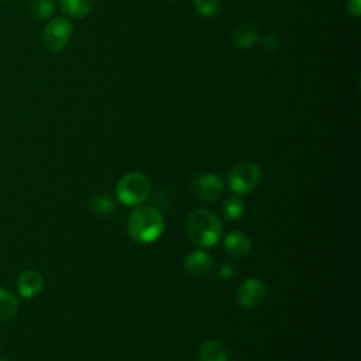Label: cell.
I'll return each instance as SVG.
<instances>
[{
  "mask_svg": "<svg viewBox=\"0 0 361 361\" xmlns=\"http://www.w3.org/2000/svg\"><path fill=\"white\" fill-rule=\"evenodd\" d=\"M244 214V203L236 198V196H232L229 199L225 200L223 203V216L227 219V220H237L243 216Z\"/></svg>",
  "mask_w": 361,
  "mask_h": 361,
  "instance_id": "cell-17",
  "label": "cell"
},
{
  "mask_svg": "<svg viewBox=\"0 0 361 361\" xmlns=\"http://www.w3.org/2000/svg\"><path fill=\"white\" fill-rule=\"evenodd\" d=\"M198 361H227V351L219 342L208 340L200 346Z\"/></svg>",
  "mask_w": 361,
  "mask_h": 361,
  "instance_id": "cell-11",
  "label": "cell"
},
{
  "mask_svg": "<svg viewBox=\"0 0 361 361\" xmlns=\"http://www.w3.org/2000/svg\"><path fill=\"white\" fill-rule=\"evenodd\" d=\"M151 184L147 175L143 173H130L125 175L116 188V193L120 202L126 204H140L150 196Z\"/></svg>",
  "mask_w": 361,
  "mask_h": 361,
  "instance_id": "cell-3",
  "label": "cell"
},
{
  "mask_svg": "<svg viewBox=\"0 0 361 361\" xmlns=\"http://www.w3.org/2000/svg\"><path fill=\"white\" fill-rule=\"evenodd\" d=\"M92 208L96 214L108 215L115 211V200L111 195H97L92 202Z\"/></svg>",
  "mask_w": 361,
  "mask_h": 361,
  "instance_id": "cell-18",
  "label": "cell"
},
{
  "mask_svg": "<svg viewBox=\"0 0 361 361\" xmlns=\"http://www.w3.org/2000/svg\"><path fill=\"white\" fill-rule=\"evenodd\" d=\"M236 273V268L233 267V264L230 263H223L219 266L218 268V275L222 278V280H230Z\"/></svg>",
  "mask_w": 361,
  "mask_h": 361,
  "instance_id": "cell-19",
  "label": "cell"
},
{
  "mask_svg": "<svg viewBox=\"0 0 361 361\" xmlns=\"http://www.w3.org/2000/svg\"><path fill=\"white\" fill-rule=\"evenodd\" d=\"M0 361H6V360H2V358H0Z\"/></svg>",
  "mask_w": 361,
  "mask_h": 361,
  "instance_id": "cell-22",
  "label": "cell"
},
{
  "mask_svg": "<svg viewBox=\"0 0 361 361\" xmlns=\"http://www.w3.org/2000/svg\"><path fill=\"white\" fill-rule=\"evenodd\" d=\"M347 10H348L350 15L358 17L360 16V10H361V0H348Z\"/></svg>",
  "mask_w": 361,
  "mask_h": 361,
  "instance_id": "cell-21",
  "label": "cell"
},
{
  "mask_svg": "<svg viewBox=\"0 0 361 361\" xmlns=\"http://www.w3.org/2000/svg\"><path fill=\"white\" fill-rule=\"evenodd\" d=\"M262 181V168L254 163H239L236 164L227 177L229 186L237 195H247L259 186Z\"/></svg>",
  "mask_w": 361,
  "mask_h": 361,
  "instance_id": "cell-4",
  "label": "cell"
},
{
  "mask_svg": "<svg viewBox=\"0 0 361 361\" xmlns=\"http://www.w3.org/2000/svg\"><path fill=\"white\" fill-rule=\"evenodd\" d=\"M186 233L193 244L202 248H211L223 237V223L214 212L198 209L188 219Z\"/></svg>",
  "mask_w": 361,
  "mask_h": 361,
  "instance_id": "cell-1",
  "label": "cell"
},
{
  "mask_svg": "<svg viewBox=\"0 0 361 361\" xmlns=\"http://www.w3.org/2000/svg\"><path fill=\"white\" fill-rule=\"evenodd\" d=\"M96 0H60L61 9L71 17H85L95 6Z\"/></svg>",
  "mask_w": 361,
  "mask_h": 361,
  "instance_id": "cell-12",
  "label": "cell"
},
{
  "mask_svg": "<svg viewBox=\"0 0 361 361\" xmlns=\"http://www.w3.org/2000/svg\"><path fill=\"white\" fill-rule=\"evenodd\" d=\"M259 30L251 24H241L233 31V42L239 48H250L259 41Z\"/></svg>",
  "mask_w": 361,
  "mask_h": 361,
  "instance_id": "cell-13",
  "label": "cell"
},
{
  "mask_svg": "<svg viewBox=\"0 0 361 361\" xmlns=\"http://www.w3.org/2000/svg\"><path fill=\"white\" fill-rule=\"evenodd\" d=\"M71 34V22L64 17H57L54 20H51L44 30V45L47 47V49L53 51V53H58V51L67 47Z\"/></svg>",
  "mask_w": 361,
  "mask_h": 361,
  "instance_id": "cell-5",
  "label": "cell"
},
{
  "mask_svg": "<svg viewBox=\"0 0 361 361\" xmlns=\"http://www.w3.org/2000/svg\"><path fill=\"white\" fill-rule=\"evenodd\" d=\"M193 5L198 15L206 19L216 17L220 13L219 0H193Z\"/></svg>",
  "mask_w": 361,
  "mask_h": 361,
  "instance_id": "cell-16",
  "label": "cell"
},
{
  "mask_svg": "<svg viewBox=\"0 0 361 361\" xmlns=\"http://www.w3.org/2000/svg\"><path fill=\"white\" fill-rule=\"evenodd\" d=\"M214 267L211 255H208L203 251H193L191 252L185 260V268L186 271L193 277H204L211 273Z\"/></svg>",
  "mask_w": 361,
  "mask_h": 361,
  "instance_id": "cell-8",
  "label": "cell"
},
{
  "mask_svg": "<svg viewBox=\"0 0 361 361\" xmlns=\"http://www.w3.org/2000/svg\"><path fill=\"white\" fill-rule=\"evenodd\" d=\"M19 300L10 291L0 288V322L9 321L17 314Z\"/></svg>",
  "mask_w": 361,
  "mask_h": 361,
  "instance_id": "cell-14",
  "label": "cell"
},
{
  "mask_svg": "<svg viewBox=\"0 0 361 361\" xmlns=\"http://www.w3.org/2000/svg\"><path fill=\"white\" fill-rule=\"evenodd\" d=\"M54 10H56L54 0H33L30 5L31 15L38 20L48 19L54 13Z\"/></svg>",
  "mask_w": 361,
  "mask_h": 361,
  "instance_id": "cell-15",
  "label": "cell"
},
{
  "mask_svg": "<svg viewBox=\"0 0 361 361\" xmlns=\"http://www.w3.org/2000/svg\"><path fill=\"white\" fill-rule=\"evenodd\" d=\"M225 250L237 259H244L251 252V240L243 232H232L225 239Z\"/></svg>",
  "mask_w": 361,
  "mask_h": 361,
  "instance_id": "cell-9",
  "label": "cell"
},
{
  "mask_svg": "<svg viewBox=\"0 0 361 361\" xmlns=\"http://www.w3.org/2000/svg\"><path fill=\"white\" fill-rule=\"evenodd\" d=\"M17 288L23 298L31 299L42 291L44 280H42L41 274L37 271H33V270L26 271L20 275V278L17 281Z\"/></svg>",
  "mask_w": 361,
  "mask_h": 361,
  "instance_id": "cell-10",
  "label": "cell"
},
{
  "mask_svg": "<svg viewBox=\"0 0 361 361\" xmlns=\"http://www.w3.org/2000/svg\"><path fill=\"white\" fill-rule=\"evenodd\" d=\"M127 227L133 240L138 243H152L163 234L166 220L157 208L143 206L130 215Z\"/></svg>",
  "mask_w": 361,
  "mask_h": 361,
  "instance_id": "cell-2",
  "label": "cell"
},
{
  "mask_svg": "<svg viewBox=\"0 0 361 361\" xmlns=\"http://www.w3.org/2000/svg\"><path fill=\"white\" fill-rule=\"evenodd\" d=\"M192 193L206 202L216 200L222 196L225 191V184L216 174H200L191 182Z\"/></svg>",
  "mask_w": 361,
  "mask_h": 361,
  "instance_id": "cell-6",
  "label": "cell"
},
{
  "mask_svg": "<svg viewBox=\"0 0 361 361\" xmlns=\"http://www.w3.org/2000/svg\"><path fill=\"white\" fill-rule=\"evenodd\" d=\"M266 295H267V288L260 280L248 278L241 282L237 292V300L241 307L254 309L263 303Z\"/></svg>",
  "mask_w": 361,
  "mask_h": 361,
  "instance_id": "cell-7",
  "label": "cell"
},
{
  "mask_svg": "<svg viewBox=\"0 0 361 361\" xmlns=\"http://www.w3.org/2000/svg\"><path fill=\"white\" fill-rule=\"evenodd\" d=\"M263 45H264L266 49L274 51V49L278 47V38H277L274 34H267V35L263 38Z\"/></svg>",
  "mask_w": 361,
  "mask_h": 361,
  "instance_id": "cell-20",
  "label": "cell"
}]
</instances>
